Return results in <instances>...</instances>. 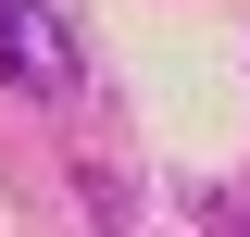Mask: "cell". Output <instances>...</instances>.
<instances>
[{"mask_svg": "<svg viewBox=\"0 0 250 237\" xmlns=\"http://www.w3.org/2000/svg\"><path fill=\"white\" fill-rule=\"evenodd\" d=\"M0 88L13 100H75L88 88V50L50 0H0Z\"/></svg>", "mask_w": 250, "mask_h": 237, "instance_id": "6da1fadb", "label": "cell"}]
</instances>
